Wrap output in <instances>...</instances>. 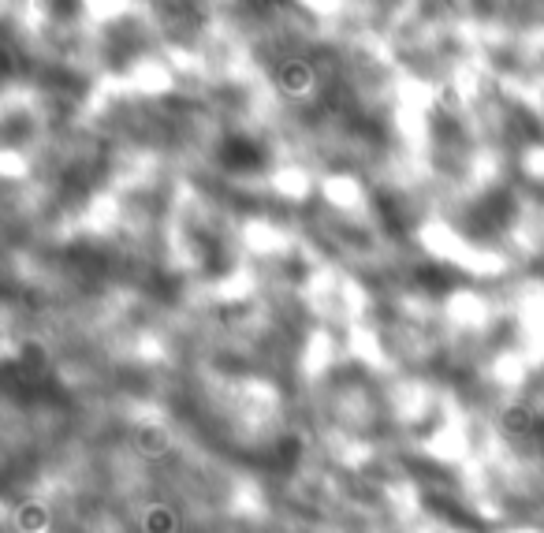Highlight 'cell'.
Wrapping results in <instances>:
<instances>
[{
    "label": "cell",
    "instance_id": "6da1fadb",
    "mask_svg": "<svg viewBox=\"0 0 544 533\" xmlns=\"http://www.w3.org/2000/svg\"><path fill=\"white\" fill-rule=\"evenodd\" d=\"M224 164H228V168H258L261 153L258 146H250L246 138H232L228 150H224Z\"/></svg>",
    "mask_w": 544,
    "mask_h": 533
}]
</instances>
